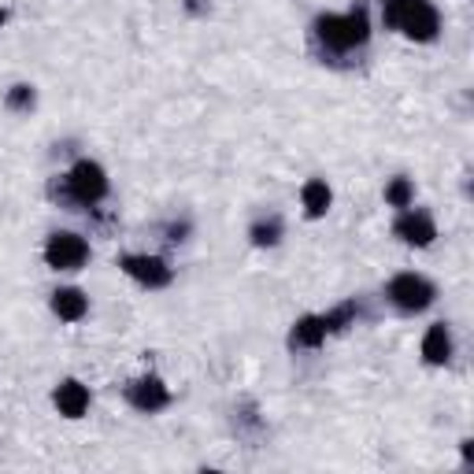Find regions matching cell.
Wrapping results in <instances>:
<instances>
[{"label": "cell", "mask_w": 474, "mask_h": 474, "mask_svg": "<svg viewBox=\"0 0 474 474\" xmlns=\"http://www.w3.org/2000/svg\"><path fill=\"white\" fill-rule=\"evenodd\" d=\"M382 22L389 30H401L412 41H434L441 30V15L430 0H386Z\"/></svg>", "instance_id": "6da1fadb"}, {"label": "cell", "mask_w": 474, "mask_h": 474, "mask_svg": "<svg viewBox=\"0 0 474 474\" xmlns=\"http://www.w3.org/2000/svg\"><path fill=\"white\" fill-rule=\"evenodd\" d=\"M4 22H8V12H4V8H0V27H4Z\"/></svg>", "instance_id": "ac0fdd59"}, {"label": "cell", "mask_w": 474, "mask_h": 474, "mask_svg": "<svg viewBox=\"0 0 474 474\" xmlns=\"http://www.w3.org/2000/svg\"><path fill=\"white\" fill-rule=\"evenodd\" d=\"M34 101H37L34 86H12V89H8V108H12V112H30Z\"/></svg>", "instance_id": "e0dca14e"}, {"label": "cell", "mask_w": 474, "mask_h": 474, "mask_svg": "<svg viewBox=\"0 0 474 474\" xmlns=\"http://www.w3.org/2000/svg\"><path fill=\"white\" fill-rule=\"evenodd\" d=\"M119 267L127 270L137 286H145V289H163V286H170V279H174L170 267H167V260H160V256H122Z\"/></svg>", "instance_id": "8992f818"}, {"label": "cell", "mask_w": 474, "mask_h": 474, "mask_svg": "<svg viewBox=\"0 0 474 474\" xmlns=\"http://www.w3.org/2000/svg\"><path fill=\"white\" fill-rule=\"evenodd\" d=\"M127 401L145 412V415H153V412H163L170 404V389L163 386V378H156V374H145V378H134L127 386Z\"/></svg>", "instance_id": "52a82bcc"}, {"label": "cell", "mask_w": 474, "mask_h": 474, "mask_svg": "<svg viewBox=\"0 0 474 474\" xmlns=\"http://www.w3.org/2000/svg\"><path fill=\"white\" fill-rule=\"evenodd\" d=\"M322 341H327V322H322V315H304L293 322V330H289L293 348H319Z\"/></svg>", "instance_id": "8fae6325"}, {"label": "cell", "mask_w": 474, "mask_h": 474, "mask_svg": "<svg viewBox=\"0 0 474 474\" xmlns=\"http://www.w3.org/2000/svg\"><path fill=\"white\" fill-rule=\"evenodd\" d=\"M393 234L401 237L404 245L427 248V245H434V237H437V227H434V219H430L427 212H404L401 219H396Z\"/></svg>", "instance_id": "ba28073f"}, {"label": "cell", "mask_w": 474, "mask_h": 474, "mask_svg": "<svg viewBox=\"0 0 474 474\" xmlns=\"http://www.w3.org/2000/svg\"><path fill=\"white\" fill-rule=\"evenodd\" d=\"M386 201H389L393 208H412V201H415L412 179H393V182L386 186Z\"/></svg>", "instance_id": "9a60e30c"}, {"label": "cell", "mask_w": 474, "mask_h": 474, "mask_svg": "<svg viewBox=\"0 0 474 474\" xmlns=\"http://www.w3.org/2000/svg\"><path fill=\"white\" fill-rule=\"evenodd\" d=\"M86 260H89V245L79 234L63 230V234H53L45 241V263L53 270H79Z\"/></svg>", "instance_id": "5b68a950"}, {"label": "cell", "mask_w": 474, "mask_h": 474, "mask_svg": "<svg viewBox=\"0 0 474 474\" xmlns=\"http://www.w3.org/2000/svg\"><path fill=\"white\" fill-rule=\"evenodd\" d=\"M301 201H304L308 219H322V215L330 212V204H334V193H330V186L322 182V179H312V182H304V189H301Z\"/></svg>", "instance_id": "7c38bea8"}, {"label": "cell", "mask_w": 474, "mask_h": 474, "mask_svg": "<svg viewBox=\"0 0 474 474\" xmlns=\"http://www.w3.org/2000/svg\"><path fill=\"white\" fill-rule=\"evenodd\" d=\"M386 296H389V304L396 312H404V315H415V312H427L434 304V282L430 279H422V274H396V279L386 286Z\"/></svg>", "instance_id": "3957f363"}, {"label": "cell", "mask_w": 474, "mask_h": 474, "mask_svg": "<svg viewBox=\"0 0 474 474\" xmlns=\"http://www.w3.org/2000/svg\"><path fill=\"white\" fill-rule=\"evenodd\" d=\"M422 360L434 363V367H445L453 360V334H448L445 322H434L427 330V337H422Z\"/></svg>", "instance_id": "30bf717a"}, {"label": "cell", "mask_w": 474, "mask_h": 474, "mask_svg": "<svg viewBox=\"0 0 474 474\" xmlns=\"http://www.w3.org/2000/svg\"><path fill=\"white\" fill-rule=\"evenodd\" d=\"M315 37L327 45L330 53H353V48L367 45V37H370L367 8H353L345 15H319L315 19Z\"/></svg>", "instance_id": "7a4b0ae2"}, {"label": "cell", "mask_w": 474, "mask_h": 474, "mask_svg": "<svg viewBox=\"0 0 474 474\" xmlns=\"http://www.w3.org/2000/svg\"><path fill=\"white\" fill-rule=\"evenodd\" d=\"M67 193L74 204H96L108 196V174L101 163L93 160H79L67 174Z\"/></svg>", "instance_id": "277c9868"}, {"label": "cell", "mask_w": 474, "mask_h": 474, "mask_svg": "<svg viewBox=\"0 0 474 474\" xmlns=\"http://www.w3.org/2000/svg\"><path fill=\"white\" fill-rule=\"evenodd\" d=\"M53 401H56L60 415H67V419H82V415L89 412V389H86L79 378H67V382L56 386Z\"/></svg>", "instance_id": "9c48e42d"}, {"label": "cell", "mask_w": 474, "mask_h": 474, "mask_svg": "<svg viewBox=\"0 0 474 474\" xmlns=\"http://www.w3.org/2000/svg\"><path fill=\"white\" fill-rule=\"evenodd\" d=\"M248 237H253V245H260V248L279 245V241H282V222L274 219V215H270V219H260V222H253Z\"/></svg>", "instance_id": "5bb4252c"}, {"label": "cell", "mask_w": 474, "mask_h": 474, "mask_svg": "<svg viewBox=\"0 0 474 474\" xmlns=\"http://www.w3.org/2000/svg\"><path fill=\"white\" fill-rule=\"evenodd\" d=\"M53 312L60 315V319H67V322H79L86 312H89V301H86V293L82 289H56L53 293Z\"/></svg>", "instance_id": "4fadbf2b"}, {"label": "cell", "mask_w": 474, "mask_h": 474, "mask_svg": "<svg viewBox=\"0 0 474 474\" xmlns=\"http://www.w3.org/2000/svg\"><path fill=\"white\" fill-rule=\"evenodd\" d=\"M353 319H356V304H341V308H334V312H327V315H322V322H327V334H337V330H345Z\"/></svg>", "instance_id": "2e32d148"}]
</instances>
